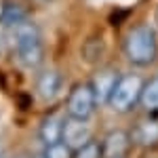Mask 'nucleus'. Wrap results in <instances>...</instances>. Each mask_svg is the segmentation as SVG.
Masks as SVG:
<instances>
[{"instance_id":"nucleus-9","label":"nucleus","mask_w":158,"mask_h":158,"mask_svg":"<svg viewBox=\"0 0 158 158\" xmlns=\"http://www.w3.org/2000/svg\"><path fill=\"white\" fill-rule=\"evenodd\" d=\"M63 124H65V120L61 116H49V118L42 120L38 135L44 141V146L55 143V141H61V137H63Z\"/></svg>"},{"instance_id":"nucleus-11","label":"nucleus","mask_w":158,"mask_h":158,"mask_svg":"<svg viewBox=\"0 0 158 158\" xmlns=\"http://www.w3.org/2000/svg\"><path fill=\"white\" fill-rule=\"evenodd\" d=\"M139 103L148 112H158V76H154L152 80L143 82V91H141Z\"/></svg>"},{"instance_id":"nucleus-13","label":"nucleus","mask_w":158,"mask_h":158,"mask_svg":"<svg viewBox=\"0 0 158 158\" xmlns=\"http://www.w3.org/2000/svg\"><path fill=\"white\" fill-rule=\"evenodd\" d=\"M44 158H74V150L65 141H55L44 148Z\"/></svg>"},{"instance_id":"nucleus-2","label":"nucleus","mask_w":158,"mask_h":158,"mask_svg":"<svg viewBox=\"0 0 158 158\" xmlns=\"http://www.w3.org/2000/svg\"><path fill=\"white\" fill-rule=\"evenodd\" d=\"M15 53L21 65L25 68H36L42 61V40L40 32L34 23H23L15 25Z\"/></svg>"},{"instance_id":"nucleus-3","label":"nucleus","mask_w":158,"mask_h":158,"mask_svg":"<svg viewBox=\"0 0 158 158\" xmlns=\"http://www.w3.org/2000/svg\"><path fill=\"white\" fill-rule=\"evenodd\" d=\"M141 91H143L141 76H137V74H124V76L118 78V85H116L112 97H110V106L116 112H129V110H133L139 103Z\"/></svg>"},{"instance_id":"nucleus-4","label":"nucleus","mask_w":158,"mask_h":158,"mask_svg":"<svg viewBox=\"0 0 158 158\" xmlns=\"http://www.w3.org/2000/svg\"><path fill=\"white\" fill-rule=\"evenodd\" d=\"M97 106V97L91 89V82H80L70 91L65 108L70 118H78V120H89L93 116V110Z\"/></svg>"},{"instance_id":"nucleus-7","label":"nucleus","mask_w":158,"mask_h":158,"mask_svg":"<svg viewBox=\"0 0 158 158\" xmlns=\"http://www.w3.org/2000/svg\"><path fill=\"white\" fill-rule=\"evenodd\" d=\"M131 146H133L131 135L122 129H114L101 141V152H103V158H124Z\"/></svg>"},{"instance_id":"nucleus-6","label":"nucleus","mask_w":158,"mask_h":158,"mask_svg":"<svg viewBox=\"0 0 158 158\" xmlns=\"http://www.w3.org/2000/svg\"><path fill=\"white\" fill-rule=\"evenodd\" d=\"M93 139V131L89 120H78V118H70L63 124V137L61 141H65L72 150H78L80 146H85L86 141Z\"/></svg>"},{"instance_id":"nucleus-1","label":"nucleus","mask_w":158,"mask_h":158,"mask_svg":"<svg viewBox=\"0 0 158 158\" xmlns=\"http://www.w3.org/2000/svg\"><path fill=\"white\" fill-rule=\"evenodd\" d=\"M122 51L127 55V59L133 65L146 68L150 63H154L158 55V40H156V32L146 23L133 25L122 42Z\"/></svg>"},{"instance_id":"nucleus-14","label":"nucleus","mask_w":158,"mask_h":158,"mask_svg":"<svg viewBox=\"0 0 158 158\" xmlns=\"http://www.w3.org/2000/svg\"><path fill=\"white\" fill-rule=\"evenodd\" d=\"M74 158H103L101 152V143L97 141H86L85 146H80L78 150H74Z\"/></svg>"},{"instance_id":"nucleus-15","label":"nucleus","mask_w":158,"mask_h":158,"mask_svg":"<svg viewBox=\"0 0 158 158\" xmlns=\"http://www.w3.org/2000/svg\"><path fill=\"white\" fill-rule=\"evenodd\" d=\"M156 19H158V15H156Z\"/></svg>"},{"instance_id":"nucleus-8","label":"nucleus","mask_w":158,"mask_h":158,"mask_svg":"<svg viewBox=\"0 0 158 158\" xmlns=\"http://www.w3.org/2000/svg\"><path fill=\"white\" fill-rule=\"evenodd\" d=\"M118 78H120V74H116L114 70H101L99 74L93 76L91 89L97 97V103H110V97L118 85Z\"/></svg>"},{"instance_id":"nucleus-10","label":"nucleus","mask_w":158,"mask_h":158,"mask_svg":"<svg viewBox=\"0 0 158 158\" xmlns=\"http://www.w3.org/2000/svg\"><path fill=\"white\" fill-rule=\"evenodd\" d=\"M61 74L55 72V70H47L38 76V93L42 95L44 99H53L57 93L61 91Z\"/></svg>"},{"instance_id":"nucleus-5","label":"nucleus","mask_w":158,"mask_h":158,"mask_svg":"<svg viewBox=\"0 0 158 158\" xmlns=\"http://www.w3.org/2000/svg\"><path fill=\"white\" fill-rule=\"evenodd\" d=\"M131 143L143 150H152L158 146V118H143L131 131Z\"/></svg>"},{"instance_id":"nucleus-12","label":"nucleus","mask_w":158,"mask_h":158,"mask_svg":"<svg viewBox=\"0 0 158 158\" xmlns=\"http://www.w3.org/2000/svg\"><path fill=\"white\" fill-rule=\"evenodd\" d=\"M2 21L6 25H19L25 21V9L19 4V2H13V0H9V2H4V6H2Z\"/></svg>"}]
</instances>
